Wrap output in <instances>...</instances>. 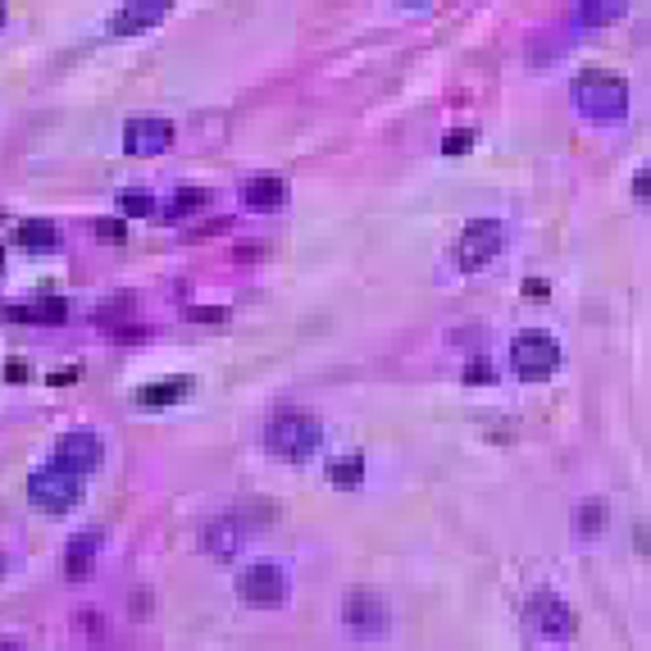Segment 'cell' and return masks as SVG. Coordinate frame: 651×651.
<instances>
[{
  "label": "cell",
  "mask_w": 651,
  "mask_h": 651,
  "mask_svg": "<svg viewBox=\"0 0 651 651\" xmlns=\"http://www.w3.org/2000/svg\"><path fill=\"white\" fill-rule=\"evenodd\" d=\"M502 246H506L502 220H492V214H479V220H470V224L460 228V237H456V246H451V265H456L460 273H479V269H487L492 260L502 256Z\"/></svg>",
  "instance_id": "cell-3"
},
{
  "label": "cell",
  "mask_w": 651,
  "mask_h": 651,
  "mask_svg": "<svg viewBox=\"0 0 651 651\" xmlns=\"http://www.w3.org/2000/svg\"><path fill=\"white\" fill-rule=\"evenodd\" d=\"M524 296H529V301H547L551 296V283H547V278H524Z\"/></svg>",
  "instance_id": "cell-25"
},
{
  "label": "cell",
  "mask_w": 651,
  "mask_h": 651,
  "mask_svg": "<svg viewBox=\"0 0 651 651\" xmlns=\"http://www.w3.org/2000/svg\"><path fill=\"white\" fill-rule=\"evenodd\" d=\"M97 547H101L97 534H78V538L69 542V561H65V570H69V574H87V565H91V555H97Z\"/></svg>",
  "instance_id": "cell-19"
},
{
  "label": "cell",
  "mask_w": 651,
  "mask_h": 651,
  "mask_svg": "<svg viewBox=\"0 0 651 651\" xmlns=\"http://www.w3.org/2000/svg\"><path fill=\"white\" fill-rule=\"evenodd\" d=\"M188 319H197V324H201V319L220 324V319H228V315H224V310H205V305H192V310H188Z\"/></svg>",
  "instance_id": "cell-27"
},
{
  "label": "cell",
  "mask_w": 651,
  "mask_h": 651,
  "mask_svg": "<svg viewBox=\"0 0 651 651\" xmlns=\"http://www.w3.org/2000/svg\"><path fill=\"white\" fill-rule=\"evenodd\" d=\"M625 14H629V0H579L574 23L579 27H606V23H619Z\"/></svg>",
  "instance_id": "cell-14"
},
{
  "label": "cell",
  "mask_w": 651,
  "mask_h": 651,
  "mask_svg": "<svg viewBox=\"0 0 651 651\" xmlns=\"http://www.w3.org/2000/svg\"><path fill=\"white\" fill-rule=\"evenodd\" d=\"M574 101L587 123H619L629 114V82L606 69H587L574 82Z\"/></svg>",
  "instance_id": "cell-1"
},
{
  "label": "cell",
  "mask_w": 651,
  "mask_h": 651,
  "mask_svg": "<svg viewBox=\"0 0 651 651\" xmlns=\"http://www.w3.org/2000/svg\"><path fill=\"white\" fill-rule=\"evenodd\" d=\"M27 497H33L37 510H50V515L74 510L82 502V474H74L69 464L50 460V464H42V470H33V479H27Z\"/></svg>",
  "instance_id": "cell-4"
},
{
  "label": "cell",
  "mask_w": 651,
  "mask_h": 651,
  "mask_svg": "<svg viewBox=\"0 0 651 651\" xmlns=\"http://www.w3.org/2000/svg\"><path fill=\"white\" fill-rule=\"evenodd\" d=\"M119 210L128 214V220H146V214H150V197L146 192H119Z\"/></svg>",
  "instance_id": "cell-22"
},
{
  "label": "cell",
  "mask_w": 651,
  "mask_h": 651,
  "mask_svg": "<svg viewBox=\"0 0 651 651\" xmlns=\"http://www.w3.org/2000/svg\"><path fill=\"white\" fill-rule=\"evenodd\" d=\"M343 619L356 638H383L388 633V602L379 593H347Z\"/></svg>",
  "instance_id": "cell-6"
},
{
  "label": "cell",
  "mask_w": 651,
  "mask_h": 651,
  "mask_svg": "<svg viewBox=\"0 0 651 651\" xmlns=\"http://www.w3.org/2000/svg\"><path fill=\"white\" fill-rule=\"evenodd\" d=\"M188 392H192V379H160V383L137 388L133 401H137V406H146V411H160V406H173V401H182Z\"/></svg>",
  "instance_id": "cell-13"
},
{
  "label": "cell",
  "mask_w": 651,
  "mask_h": 651,
  "mask_svg": "<svg viewBox=\"0 0 651 651\" xmlns=\"http://www.w3.org/2000/svg\"><path fill=\"white\" fill-rule=\"evenodd\" d=\"M401 5H411V10H424V5H433V0H401Z\"/></svg>",
  "instance_id": "cell-30"
},
{
  "label": "cell",
  "mask_w": 651,
  "mask_h": 651,
  "mask_svg": "<svg viewBox=\"0 0 651 651\" xmlns=\"http://www.w3.org/2000/svg\"><path fill=\"white\" fill-rule=\"evenodd\" d=\"M319 442H324V424H319L315 415H305V411H278V415L269 419V428H265L269 456L292 460V464L310 460V456L319 451Z\"/></svg>",
  "instance_id": "cell-2"
},
{
  "label": "cell",
  "mask_w": 651,
  "mask_h": 651,
  "mask_svg": "<svg viewBox=\"0 0 651 651\" xmlns=\"http://www.w3.org/2000/svg\"><path fill=\"white\" fill-rule=\"evenodd\" d=\"M474 128H456V133H447L442 137V155H464V150H474Z\"/></svg>",
  "instance_id": "cell-23"
},
{
  "label": "cell",
  "mask_w": 651,
  "mask_h": 651,
  "mask_svg": "<svg viewBox=\"0 0 651 651\" xmlns=\"http://www.w3.org/2000/svg\"><path fill=\"white\" fill-rule=\"evenodd\" d=\"M23 374H27V369H23V364H19V360H10V369H5V379H10V383H14V379H23Z\"/></svg>",
  "instance_id": "cell-29"
},
{
  "label": "cell",
  "mask_w": 651,
  "mask_h": 651,
  "mask_svg": "<svg viewBox=\"0 0 651 651\" xmlns=\"http://www.w3.org/2000/svg\"><path fill=\"white\" fill-rule=\"evenodd\" d=\"M19 242L27 246V251H50V246L59 242V228L50 220H23L19 224Z\"/></svg>",
  "instance_id": "cell-16"
},
{
  "label": "cell",
  "mask_w": 651,
  "mask_h": 651,
  "mask_svg": "<svg viewBox=\"0 0 651 651\" xmlns=\"http://www.w3.org/2000/svg\"><path fill=\"white\" fill-rule=\"evenodd\" d=\"M529 615H534V625L547 633V638H555V642H565V638H574V629H579V619H574V610L561 602V597H534L529 602Z\"/></svg>",
  "instance_id": "cell-10"
},
{
  "label": "cell",
  "mask_w": 651,
  "mask_h": 651,
  "mask_svg": "<svg viewBox=\"0 0 651 651\" xmlns=\"http://www.w3.org/2000/svg\"><path fill=\"white\" fill-rule=\"evenodd\" d=\"M10 319H19V324H59L69 315V305L59 301V296H37V301H27V305H14V310H5Z\"/></svg>",
  "instance_id": "cell-15"
},
{
  "label": "cell",
  "mask_w": 651,
  "mask_h": 651,
  "mask_svg": "<svg viewBox=\"0 0 651 651\" xmlns=\"http://www.w3.org/2000/svg\"><path fill=\"white\" fill-rule=\"evenodd\" d=\"M242 201L251 205V210H278V205L288 201V182L273 178V173H260V178H251L242 188Z\"/></svg>",
  "instance_id": "cell-12"
},
{
  "label": "cell",
  "mask_w": 651,
  "mask_h": 651,
  "mask_svg": "<svg viewBox=\"0 0 651 651\" xmlns=\"http://www.w3.org/2000/svg\"><path fill=\"white\" fill-rule=\"evenodd\" d=\"M0 23H5V0H0Z\"/></svg>",
  "instance_id": "cell-32"
},
{
  "label": "cell",
  "mask_w": 651,
  "mask_h": 651,
  "mask_svg": "<svg viewBox=\"0 0 651 651\" xmlns=\"http://www.w3.org/2000/svg\"><path fill=\"white\" fill-rule=\"evenodd\" d=\"M579 534L583 538H602L606 534V502H583L579 506Z\"/></svg>",
  "instance_id": "cell-20"
},
{
  "label": "cell",
  "mask_w": 651,
  "mask_h": 651,
  "mask_svg": "<svg viewBox=\"0 0 651 651\" xmlns=\"http://www.w3.org/2000/svg\"><path fill=\"white\" fill-rule=\"evenodd\" d=\"M510 369L524 383H547L561 369V347L547 333H519L510 343Z\"/></svg>",
  "instance_id": "cell-5"
},
{
  "label": "cell",
  "mask_w": 651,
  "mask_h": 651,
  "mask_svg": "<svg viewBox=\"0 0 651 651\" xmlns=\"http://www.w3.org/2000/svg\"><path fill=\"white\" fill-rule=\"evenodd\" d=\"M101 456H105V447L97 433H69V438H59V447H55V460L69 464L74 474H91L101 464Z\"/></svg>",
  "instance_id": "cell-11"
},
{
  "label": "cell",
  "mask_w": 651,
  "mask_h": 651,
  "mask_svg": "<svg viewBox=\"0 0 651 651\" xmlns=\"http://www.w3.org/2000/svg\"><path fill=\"white\" fill-rule=\"evenodd\" d=\"M205 205V192L201 188H182L173 201H169V220H182V214H192V210H201Z\"/></svg>",
  "instance_id": "cell-21"
},
{
  "label": "cell",
  "mask_w": 651,
  "mask_h": 651,
  "mask_svg": "<svg viewBox=\"0 0 651 651\" xmlns=\"http://www.w3.org/2000/svg\"><path fill=\"white\" fill-rule=\"evenodd\" d=\"M0 265H5V260H0Z\"/></svg>",
  "instance_id": "cell-33"
},
{
  "label": "cell",
  "mask_w": 651,
  "mask_h": 651,
  "mask_svg": "<svg viewBox=\"0 0 651 651\" xmlns=\"http://www.w3.org/2000/svg\"><path fill=\"white\" fill-rule=\"evenodd\" d=\"M464 383H497V369L479 356V360H470V369H464Z\"/></svg>",
  "instance_id": "cell-24"
},
{
  "label": "cell",
  "mask_w": 651,
  "mask_h": 651,
  "mask_svg": "<svg viewBox=\"0 0 651 651\" xmlns=\"http://www.w3.org/2000/svg\"><path fill=\"white\" fill-rule=\"evenodd\" d=\"M328 483H333V487H360V483H364V460H360V456H337V460H328Z\"/></svg>",
  "instance_id": "cell-18"
},
{
  "label": "cell",
  "mask_w": 651,
  "mask_h": 651,
  "mask_svg": "<svg viewBox=\"0 0 651 651\" xmlns=\"http://www.w3.org/2000/svg\"><path fill=\"white\" fill-rule=\"evenodd\" d=\"M237 542H242V519H220V524H210L205 529V547L214 555H233Z\"/></svg>",
  "instance_id": "cell-17"
},
{
  "label": "cell",
  "mask_w": 651,
  "mask_h": 651,
  "mask_svg": "<svg viewBox=\"0 0 651 651\" xmlns=\"http://www.w3.org/2000/svg\"><path fill=\"white\" fill-rule=\"evenodd\" d=\"M173 10V0H128L119 14H110V37H137L160 27Z\"/></svg>",
  "instance_id": "cell-8"
},
{
  "label": "cell",
  "mask_w": 651,
  "mask_h": 651,
  "mask_svg": "<svg viewBox=\"0 0 651 651\" xmlns=\"http://www.w3.org/2000/svg\"><path fill=\"white\" fill-rule=\"evenodd\" d=\"M97 233L110 237V242H119V237H123V224H97Z\"/></svg>",
  "instance_id": "cell-28"
},
{
  "label": "cell",
  "mask_w": 651,
  "mask_h": 651,
  "mask_svg": "<svg viewBox=\"0 0 651 651\" xmlns=\"http://www.w3.org/2000/svg\"><path fill=\"white\" fill-rule=\"evenodd\" d=\"M237 587H242V602H251V606H260V610L288 602V579H283V570L269 565V561L242 570V583H237Z\"/></svg>",
  "instance_id": "cell-7"
},
{
  "label": "cell",
  "mask_w": 651,
  "mask_h": 651,
  "mask_svg": "<svg viewBox=\"0 0 651 651\" xmlns=\"http://www.w3.org/2000/svg\"><path fill=\"white\" fill-rule=\"evenodd\" d=\"M633 197H638V201H651V165L638 169V178H633Z\"/></svg>",
  "instance_id": "cell-26"
},
{
  "label": "cell",
  "mask_w": 651,
  "mask_h": 651,
  "mask_svg": "<svg viewBox=\"0 0 651 651\" xmlns=\"http://www.w3.org/2000/svg\"><path fill=\"white\" fill-rule=\"evenodd\" d=\"M0 651H19V647L14 642H0Z\"/></svg>",
  "instance_id": "cell-31"
},
{
  "label": "cell",
  "mask_w": 651,
  "mask_h": 651,
  "mask_svg": "<svg viewBox=\"0 0 651 651\" xmlns=\"http://www.w3.org/2000/svg\"><path fill=\"white\" fill-rule=\"evenodd\" d=\"M169 142H173V123L165 119H133L123 128V150L128 155H160L169 150Z\"/></svg>",
  "instance_id": "cell-9"
}]
</instances>
